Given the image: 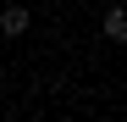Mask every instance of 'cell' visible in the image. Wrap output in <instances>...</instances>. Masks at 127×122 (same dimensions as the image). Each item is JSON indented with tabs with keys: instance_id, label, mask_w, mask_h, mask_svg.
Here are the masks:
<instances>
[{
	"instance_id": "6da1fadb",
	"label": "cell",
	"mask_w": 127,
	"mask_h": 122,
	"mask_svg": "<svg viewBox=\"0 0 127 122\" xmlns=\"http://www.w3.org/2000/svg\"><path fill=\"white\" fill-rule=\"evenodd\" d=\"M0 33H6V39H22L28 33V6H0Z\"/></svg>"
},
{
	"instance_id": "7a4b0ae2",
	"label": "cell",
	"mask_w": 127,
	"mask_h": 122,
	"mask_svg": "<svg viewBox=\"0 0 127 122\" xmlns=\"http://www.w3.org/2000/svg\"><path fill=\"white\" fill-rule=\"evenodd\" d=\"M99 28H105V39H116V45H127V6H111L99 17Z\"/></svg>"
}]
</instances>
